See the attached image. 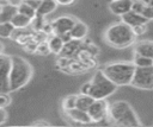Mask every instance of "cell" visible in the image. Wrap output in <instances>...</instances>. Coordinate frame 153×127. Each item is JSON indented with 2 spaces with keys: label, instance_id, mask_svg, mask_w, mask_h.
Masks as SVG:
<instances>
[{
  "label": "cell",
  "instance_id": "cell-15",
  "mask_svg": "<svg viewBox=\"0 0 153 127\" xmlns=\"http://www.w3.org/2000/svg\"><path fill=\"white\" fill-rule=\"evenodd\" d=\"M135 53L153 58V40H142L135 45Z\"/></svg>",
  "mask_w": 153,
  "mask_h": 127
},
{
  "label": "cell",
  "instance_id": "cell-13",
  "mask_svg": "<svg viewBox=\"0 0 153 127\" xmlns=\"http://www.w3.org/2000/svg\"><path fill=\"white\" fill-rule=\"evenodd\" d=\"M84 45V42L81 39H71L69 42H66L63 47H62V51L60 55L62 56H67V57H71V58H74L76 52L80 50V47Z\"/></svg>",
  "mask_w": 153,
  "mask_h": 127
},
{
  "label": "cell",
  "instance_id": "cell-16",
  "mask_svg": "<svg viewBox=\"0 0 153 127\" xmlns=\"http://www.w3.org/2000/svg\"><path fill=\"white\" fill-rule=\"evenodd\" d=\"M47 42H48V45H49V49H50L51 53H55V55H60L61 53L62 47L65 45V42L62 40V38L59 34L49 36Z\"/></svg>",
  "mask_w": 153,
  "mask_h": 127
},
{
  "label": "cell",
  "instance_id": "cell-23",
  "mask_svg": "<svg viewBox=\"0 0 153 127\" xmlns=\"http://www.w3.org/2000/svg\"><path fill=\"white\" fill-rule=\"evenodd\" d=\"M16 27L11 21L0 23V38H12Z\"/></svg>",
  "mask_w": 153,
  "mask_h": 127
},
{
  "label": "cell",
  "instance_id": "cell-30",
  "mask_svg": "<svg viewBox=\"0 0 153 127\" xmlns=\"http://www.w3.org/2000/svg\"><path fill=\"white\" fill-rule=\"evenodd\" d=\"M11 103V96L7 93H0V108H6Z\"/></svg>",
  "mask_w": 153,
  "mask_h": 127
},
{
  "label": "cell",
  "instance_id": "cell-19",
  "mask_svg": "<svg viewBox=\"0 0 153 127\" xmlns=\"http://www.w3.org/2000/svg\"><path fill=\"white\" fill-rule=\"evenodd\" d=\"M133 11L140 13L141 15H143L148 21L149 20H153V6H148V5H145L142 2H137V1H134L133 2Z\"/></svg>",
  "mask_w": 153,
  "mask_h": 127
},
{
  "label": "cell",
  "instance_id": "cell-20",
  "mask_svg": "<svg viewBox=\"0 0 153 127\" xmlns=\"http://www.w3.org/2000/svg\"><path fill=\"white\" fill-rule=\"evenodd\" d=\"M11 23L13 24V26L16 28H26L27 26H31V18L17 12L12 19H11Z\"/></svg>",
  "mask_w": 153,
  "mask_h": 127
},
{
  "label": "cell",
  "instance_id": "cell-40",
  "mask_svg": "<svg viewBox=\"0 0 153 127\" xmlns=\"http://www.w3.org/2000/svg\"><path fill=\"white\" fill-rule=\"evenodd\" d=\"M32 125H44V126H47V125H49V122L48 121H43V120H37V121L32 122Z\"/></svg>",
  "mask_w": 153,
  "mask_h": 127
},
{
  "label": "cell",
  "instance_id": "cell-4",
  "mask_svg": "<svg viewBox=\"0 0 153 127\" xmlns=\"http://www.w3.org/2000/svg\"><path fill=\"white\" fill-rule=\"evenodd\" d=\"M135 69L133 62H114L104 65L102 70L117 87H121L131 83Z\"/></svg>",
  "mask_w": 153,
  "mask_h": 127
},
{
  "label": "cell",
  "instance_id": "cell-14",
  "mask_svg": "<svg viewBox=\"0 0 153 127\" xmlns=\"http://www.w3.org/2000/svg\"><path fill=\"white\" fill-rule=\"evenodd\" d=\"M88 70H90V68L87 66V64L85 62H82V61H80V59H78V58L74 57V58H72L69 65L63 71L65 72H68V74L75 75V74H82V72L88 71Z\"/></svg>",
  "mask_w": 153,
  "mask_h": 127
},
{
  "label": "cell",
  "instance_id": "cell-7",
  "mask_svg": "<svg viewBox=\"0 0 153 127\" xmlns=\"http://www.w3.org/2000/svg\"><path fill=\"white\" fill-rule=\"evenodd\" d=\"M11 56L0 55V93L11 91L10 88V70H11Z\"/></svg>",
  "mask_w": 153,
  "mask_h": 127
},
{
  "label": "cell",
  "instance_id": "cell-22",
  "mask_svg": "<svg viewBox=\"0 0 153 127\" xmlns=\"http://www.w3.org/2000/svg\"><path fill=\"white\" fill-rule=\"evenodd\" d=\"M96 99H93L88 94H78V100H76V108L82 109V110H88L91 104L94 102Z\"/></svg>",
  "mask_w": 153,
  "mask_h": 127
},
{
  "label": "cell",
  "instance_id": "cell-32",
  "mask_svg": "<svg viewBox=\"0 0 153 127\" xmlns=\"http://www.w3.org/2000/svg\"><path fill=\"white\" fill-rule=\"evenodd\" d=\"M133 32L134 34L137 37V36H142L146 31H147V24H140V25H136V26H133Z\"/></svg>",
  "mask_w": 153,
  "mask_h": 127
},
{
  "label": "cell",
  "instance_id": "cell-43",
  "mask_svg": "<svg viewBox=\"0 0 153 127\" xmlns=\"http://www.w3.org/2000/svg\"><path fill=\"white\" fill-rule=\"evenodd\" d=\"M1 9H2V6H1V5H0V12H1Z\"/></svg>",
  "mask_w": 153,
  "mask_h": 127
},
{
  "label": "cell",
  "instance_id": "cell-38",
  "mask_svg": "<svg viewBox=\"0 0 153 127\" xmlns=\"http://www.w3.org/2000/svg\"><path fill=\"white\" fill-rule=\"evenodd\" d=\"M59 5H62V6H69V5H72L75 0H55Z\"/></svg>",
  "mask_w": 153,
  "mask_h": 127
},
{
  "label": "cell",
  "instance_id": "cell-29",
  "mask_svg": "<svg viewBox=\"0 0 153 127\" xmlns=\"http://www.w3.org/2000/svg\"><path fill=\"white\" fill-rule=\"evenodd\" d=\"M48 40V39H47ZM47 40H43L41 43H38V46H37V51L36 53L41 55V56H48L49 53H51L50 49H49V45H48V42Z\"/></svg>",
  "mask_w": 153,
  "mask_h": 127
},
{
  "label": "cell",
  "instance_id": "cell-44",
  "mask_svg": "<svg viewBox=\"0 0 153 127\" xmlns=\"http://www.w3.org/2000/svg\"><path fill=\"white\" fill-rule=\"evenodd\" d=\"M110 1H112V0H110Z\"/></svg>",
  "mask_w": 153,
  "mask_h": 127
},
{
  "label": "cell",
  "instance_id": "cell-1",
  "mask_svg": "<svg viewBox=\"0 0 153 127\" xmlns=\"http://www.w3.org/2000/svg\"><path fill=\"white\" fill-rule=\"evenodd\" d=\"M136 36L133 32L131 26L127 25L126 23H115L110 25L104 32L105 42L116 49H124L134 44Z\"/></svg>",
  "mask_w": 153,
  "mask_h": 127
},
{
  "label": "cell",
  "instance_id": "cell-8",
  "mask_svg": "<svg viewBox=\"0 0 153 127\" xmlns=\"http://www.w3.org/2000/svg\"><path fill=\"white\" fill-rule=\"evenodd\" d=\"M109 107H110V104L108 103V101L105 99H99V100H94V102L91 104V107L88 108L87 112L93 122H99V121L104 120L105 118H108Z\"/></svg>",
  "mask_w": 153,
  "mask_h": 127
},
{
  "label": "cell",
  "instance_id": "cell-26",
  "mask_svg": "<svg viewBox=\"0 0 153 127\" xmlns=\"http://www.w3.org/2000/svg\"><path fill=\"white\" fill-rule=\"evenodd\" d=\"M17 7H18V12H19V13H22V14H24V15L31 18V19L36 15V9L32 8L31 6H29V5H27L26 2H24V1H20V2L17 5Z\"/></svg>",
  "mask_w": 153,
  "mask_h": 127
},
{
  "label": "cell",
  "instance_id": "cell-34",
  "mask_svg": "<svg viewBox=\"0 0 153 127\" xmlns=\"http://www.w3.org/2000/svg\"><path fill=\"white\" fill-rule=\"evenodd\" d=\"M90 91H91V81L84 83L80 88V94H88L90 95Z\"/></svg>",
  "mask_w": 153,
  "mask_h": 127
},
{
  "label": "cell",
  "instance_id": "cell-3",
  "mask_svg": "<svg viewBox=\"0 0 153 127\" xmlns=\"http://www.w3.org/2000/svg\"><path fill=\"white\" fill-rule=\"evenodd\" d=\"M108 118L111 120L114 125L117 126H127L135 127L140 126V121L134 109L127 101H115L109 107Z\"/></svg>",
  "mask_w": 153,
  "mask_h": 127
},
{
  "label": "cell",
  "instance_id": "cell-18",
  "mask_svg": "<svg viewBox=\"0 0 153 127\" xmlns=\"http://www.w3.org/2000/svg\"><path fill=\"white\" fill-rule=\"evenodd\" d=\"M57 5H59V4H57L55 0H42L39 7H38L37 11H36V14L45 17V15L53 13V12L56 9Z\"/></svg>",
  "mask_w": 153,
  "mask_h": 127
},
{
  "label": "cell",
  "instance_id": "cell-5",
  "mask_svg": "<svg viewBox=\"0 0 153 127\" xmlns=\"http://www.w3.org/2000/svg\"><path fill=\"white\" fill-rule=\"evenodd\" d=\"M117 89V85L104 74L102 69L97 70L91 80V91L90 95L96 99H106L112 95Z\"/></svg>",
  "mask_w": 153,
  "mask_h": 127
},
{
  "label": "cell",
  "instance_id": "cell-39",
  "mask_svg": "<svg viewBox=\"0 0 153 127\" xmlns=\"http://www.w3.org/2000/svg\"><path fill=\"white\" fill-rule=\"evenodd\" d=\"M134 1H137V2H142L145 5H148V6H153V0H134Z\"/></svg>",
  "mask_w": 153,
  "mask_h": 127
},
{
  "label": "cell",
  "instance_id": "cell-35",
  "mask_svg": "<svg viewBox=\"0 0 153 127\" xmlns=\"http://www.w3.org/2000/svg\"><path fill=\"white\" fill-rule=\"evenodd\" d=\"M24 2H26L29 6H31L32 8H35V9L37 11V8L39 7V5H41L42 0H25Z\"/></svg>",
  "mask_w": 153,
  "mask_h": 127
},
{
  "label": "cell",
  "instance_id": "cell-10",
  "mask_svg": "<svg viewBox=\"0 0 153 127\" xmlns=\"http://www.w3.org/2000/svg\"><path fill=\"white\" fill-rule=\"evenodd\" d=\"M65 114H66V116H68V119H71L72 121H74L76 123L86 125V123L93 122L87 110H82V109H79L76 107L68 109V110H65Z\"/></svg>",
  "mask_w": 153,
  "mask_h": 127
},
{
  "label": "cell",
  "instance_id": "cell-9",
  "mask_svg": "<svg viewBox=\"0 0 153 127\" xmlns=\"http://www.w3.org/2000/svg\"><path fill=\"white\" fill-rule=\"evenodd\" d=\"M76 23V19L71 15H61L53 20L54 26V34H62L66 32H71L74 24Z\"/></svg>",
  "mask_w": 153,
  "mask_h": 127
},
{
  "label": "cell",
  "instance_id": "cell-33",
  "mask_svg": "<svg viewBox=\"0 0 153 127\" xmlns=\"http://www.w3.org/2000/svg\"><path fill=\"white\" fill-rule=\"evenodd\" d=\"M37 46H38V43L35 42V40H32V42L27 43L26 45H24L23 47H24V50H25L27 53H36V51H37Z\"/></svg>",
  "mask_w": 153,
  "mask_h": 127
},
{
  "label": "cell",
  "instance_id": "cell-31",
  "mask_svg": "<svg viewBox=\"0 0 153 127\" xmlns=\"http://www.w3.org/2000/svg\"><path fill=\"white\" fill-rule=\"evenodd\" d=\"M42 32H43L44 34H47L48 37L51 36V34H54L53 21H47V20H45V23H44V25H43V27H42Z\"/></svg>",
  "mask_w": 153,
  "mask_h": 127
},
{
  "label": "cell",
  "instance_id": "cell-27",
  "mask_svg": "<svg viewBox=\"0 0 153 127\" xmlns=\"http://www.w3.org/2000/svg\"><path fill=\"white\" fill-rule=\"evenodd\" d=\"M44 23H45V17L36 14V15L31 19V27H32L33 31L39 32V31H42V27H43Z\"/></svg>",
  "mask_w": 153,
  "mask_h": 127
},
{
  "label": "cell",
  "instance_id": "cell-6",
  "mask_svg": "<svg viewBox=\"0 0 153 127\" xmlns=\"http://www.w3.org/2000/svg\"><path fill=\"white\" fill-rule=\"evenodd\" d=\"M130 84L139 89L153 90V65L136 68Z\"/></svg>",
  "mask_w": 153,
  "mask_h": 127
},
{
  "label": "cell",
  "instance_id": "cell-21",
  "mask_svg": "<svg viewBox=\"0 0 153 127\" xmlns=\"http://www.w3.org/2000/svg\"><path fill=\"white\" fill-rule=\"evenodd\" d=\"M18 12V7L13 4H8L2 6V9L0 12V23L4 21H11L12 17Z\"/></svg>",
  "mask_w": 153,
  "mask_h": 127
},
{
  "label": "cell",
  "instance_id": "cell-41",
  "mask_svg": "<svg viewBox=\"0 0 153 127\" xmlns=\"http://www.w3.org/2000/svg\"><path fill=\"white\" fill-rule=\"evenodd\" d=\"M8 4H11L8 0H0V5L1 6H5V5H8Z\"/></svg>",
  "mask_w": 153,
  "mask_h": 127
},
{
  "label": "cell",
  "instance_id": "cell-36",
  "mask_svg": "<svg viewBox=\"0 0 153 127\" xmlns=\"http://www.w3.org/2000/svg\"><path fill=\"white\" fill-rule=\"evenodd\" d=\"M7 120V112L5 108H0V125H2Z\"/></svg>",
  "mask_w": 153,
  "mask_h": 127
},
{
  "label": "cell",
  "instance_id": "cell-17",
  "mask_svg": "<svg viewBox=\"0 0 153 127\" xmlns=\"http://www.w3.org/2000/svg\"><path fill=\"white\" fill-rule=\"evenodd\" d=\"M87 32H88V27L85 23L80 21V20H76V23L74 24L73 28L71 30V34L74 39H85L86 36H87Z\"/></svg>",
  "mask_w": 153,
  "mask_h": 127
},
{
  "label": "cell",
  "instance_id": "cell-28",
  "mask_svg": "<svg viewBox=\"0 0 153 127\" xmlns=\"http://www.w3.org/2000/svg\"><path fill=\"white\" fill-rule=\"evenodd\" d=\"M71 61H72V58H71V57L59 55V57H57V59H56V66H57L60 70H62V71H63V70L69 65Z\"/></svg>",
  "mask_w": 153,
  "mask_h": 127
},
{
  "label": "cell",
  "instance_id": "cell-42",
  "mask_svg": "<svg viewBox=\"0 0 153 127\" xmlns=\"http://www.w3.org/2000/svg\"><path fill=\"white\" fill-rule=\"evenodd\" d=\"M2 51H4V45H2V43H0V55L2 53Z\"/></svg>",
  "mask_w": 153,
  "mask_h": 127
},
{
  "label": "cell",
  "instance_id": "cell-37",
  "mask_svg": "<svg viewBox=\"0 0 153 127\" xmlns=\"http://www.w3.org/2000/svg\"><path fill=\"white\" fill-rule=\"evenodd\" d=\"M60 37L62 38V40L66 43V42H69L71 39H73V37H72V34H71V32H66V33H62V34H60Z\"/></svg>",
  "mask_w": 153,
  "mask_h": 127
},
{
  "label": "cell",
  "instance_id": "cell-2",
  "mask_svg": "<svg viewBox=\"0 0 153 127\" xmlns=\"http://www.w3.org/2000/svg\"><path fill=\"white\" fill-rule=\"evenodd\" d=\"M11 59L12 63L10 70V88L11 91H16L29 83L32 77L33 69L24 57L13 55L11 56Z\"/></svg>",
  "mask_w": 153,
  "mask_h": 127
},
{
  "label": "cell",
  "instance_id": "cell-25",
  "mask_svg": "<svg viewBox=\"0 0 153 127\" xmlns=\"http://www.w3.org/2000/svg\"><path fill=\"white\" fill-rule=\"evenodd\" d=\"M76 100H78V94L67 95L62 100V109H63V112L68 110V109H72V108H75L76 107Z\"/></svg>",
  "mask_w": 153,
  "mask_h": 127
},
{
  "label": "cell",
  "instance_id": "cell-12",
  "mask_svg": "<svg viewBox=\"0 0 153 127\" xmlns=\"http://www.w3.org/2000/svg\"><path fill=\"white\" fill-rule=\"evenodd\" d=\"M121 21L126 23L127 25H129L131 27L136 26V25H140V24H147L148 23V20L143 15H141L140 13H137L133 9L124 13L123 15H121Z\"/></svg>",
  "mask_w": 153,
  "mask_h": 127
},
{
  "label": "cell",
  "instance_id": "cell-11",
  "mask_svg": "<svg viewBox=\"0 0 153 127\" xmlns=\"http://www.w3.org/2000/svg\"><path fill=\"white\" fill-rule=\"evenodd\" d=\"M134 0H112L109 4V9L116 15H123L124 13L131 11Z\"/></svg>",
  "mask_w": 153,
  "mask_h": 127
},
{
  "label": "cell",
  "instance_id": "cell-24",
  "mask_svg": "<svg viewBox=\"0 0 153 127\" xmlns=\"http://www.w3.org/2000/svg\"><path fill=\"white\" fill-rule=\"evenodd\" d=\"M133 63L135 64L136 68H143V66H152L153 65V58L142 56V55H134V59Z\"/></svg>",
  "mask_w": 153,
  "mask_h": 127
}]
</instances>
